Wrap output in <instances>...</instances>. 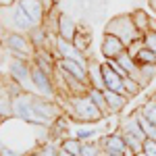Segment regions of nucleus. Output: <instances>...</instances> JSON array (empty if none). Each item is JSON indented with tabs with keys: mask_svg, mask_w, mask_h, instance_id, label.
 <instances>
[{
	"mask_svg": "<svg viewBox=\"0 0 156 156\" xmlns=\"http://www.w3.org/2000/svg\"><path fill=\"white\" fill-rule=\"evenodd\" d=\"M104 34L119 37L127 48L131 46L133 42H137V40L144 37L142 34H140V29L135 27V21H133L131 12H123V15L112 17V19L106 23V27H104Z\"/></svg>",
	"mask_w": 156,
	"mask_h": 156,
	"instance_id": "f257e3e1",
	"label": "nucleus"
},
{
	"mask_svg": "<svg viewBox=\"0 0 156 156\" xmlns=\"http://www.w3.org/2000/svg\"><path fill=\"white\" fill-rule=\"evenodd\" d=\"M69 104L73 108L71 119L77 121V123H98L104 115L100 112V108L92 102V98L87 94H81V96H69Z\"/></svg>",
	"mask_w": 156,
	"mask_h": 156,
	"instance_id": "f03ea898",
	"label": "nucleus"
},
{
	"mask_svg": "<svg viewBox=\"0 0 156 156\" xmlns=\"http://www.w3.org/2000/svg\"><path fill=\"white\" fill-rule=\"evenodd\" d=\"M12 115L19 117V119L27 121V123H34V125H44V127H52L48 121L44 119L42 115H37L34 102H31V92H21L17 96H12Z\"/></svg>",
	"mask_w": 156,
	"mask_h": 156,
	"instance_id": "7ed1b4c3",
	"label": "nucleus"
},
{
	"mask_svg": "<svg viewBox=\"0 0 156 156\" xmlns=\"http://www.w3.org/2000/svg\"><path fill=\"white\" fill-rule=\"evenodd\" d=\"M4 46L9 48V52L12 54V58H21V60H31L36 58V46L31 44V40L25 36V34H17V31H11L4 37Z\"/></svg>",
	"mask_w": 156,
	"mask_h": 156,
	"instance_id": "20e7f679",
	"label": "nucleus"
},
{
	"mask_svg": "<svg viewBox=\"0 0 156 156\" xmlns=\"http://www.w3.org/2000/svg\"><path fill=\"white\" fill-rule=\"evenodd\" d=\"M98 142H100V148H102V156H125V152L129 150V146L125 144V140L119 131L104 135Z\"/></svg>",
	"mask_w": 156,
	"mask_h": 156,
	"instance_id": "39448f33",
	"label": "nucleus"
},
{
	"mask_svg": "<svg viewBox=\"0 0 156 156\" xmlns=\"http://www.w3.org/2000/svg\"><path fill=\"white\" fill-rule=\"evenodd\" d=\"M31 81H34V85H36L37 92H42L46 98L56 96V92H58V90L54 87V79H50L48 75L42 71L34 60H31Z\"/></svg>",
	"mask_w": 156,
	"mask_h": 156,
	"instance_id": "423d86ee",
	"label": "nucleus"
},
{
	"mask_svg": "<svg viewBox=\"0 0 156 156\" xmlns=\"http://www.w3.org/2000/svg\"><path fill=\"white\" fill-rule=\"evenodd\" d=\"M100 52H102V56H104L106 60H117L123 52H127V46L121 42L119 37L104 34V37H102V46H100Z\"/></svg>",
	"mask_w": 156,
	"mask_h": 156,
	"instance_id": "0eeeda50",
	"label": "nucleus"
},
{
	"mask_svg": "<svg viewBox=\"0 0 156 156\" xmlns=\"http://www.w3.org/2000/svg\"><path fill=\"white\" fill-rule=\"evenodd\" d=\"M21 9H23V12L34 21V25L36 27H42L44 25V19H46V9L42 6V2H37V0H15Z\"/></svg>",
	"mask_w": 156,
	"mask_h": 156,
	"instance_id": "6e6552de",
	"label": "nucleus"
},
{
	"mask_svg": "<svg viewBox=\"0 0 156 156\" xmlns=\"http://www.w3.org/2000/svg\"><path fill=\"white\" fill-rule=\"evenodd\" d=\"M9 9H11V12H12V19H11V21H12L15 31H17V34H27V36H29V34L36 29L34 21H31V19L25 15L23 9H21L17 2H12V6H9Z\"/></svg>",
	"mask_w": 156,
	"mask_h": 156,
	"instance_id": "1a4fd4ad",
	"label": "nucleus"
},
{
	"mask_svg": "<svg viewBox=\"0 0 156 156\" xmlns=\"http://www.w3.org/2000/svg\"><path fill=\"white\" fill-rule=\"evenodd\" d=\"M102 75H104L106 90L117 92V94H121V96H127V90H125V85H123V77L110 67V62H102Z\"/></svg>",
	"mask_w": 156,
	"mask_h": 156,
	"instance_id": "9d476101",
	"label": "nucleus"
},
{
	"mask_svg": "<svg viewBox=\"0 0 156 156\" xmlns=\"http://www.w3.org/2000/svg\"><path fill=\"white\" fill-rule=\"evenodd\" d=\"M56 69H62V71L71 73L73 77H77L81 83L90 85V77H87V67H83L81 62H77V60H71V58H62L56 62Z\"/></svg>",
	"mask_w": 156,
	"mask_h": 156,
	"instance_id": "9b49d317",
	"label": "nucleus"
},
{
	"mask_svg": "<svg viewBox=\"0 0 156 156\" xmlns=\"http://www.w3.org/2000/svg\"><path fill=\"white\" fill-rule=\"evenodd\" d=\"M9 73L11 77L17 81V83H27V79H31V65L27 60L21 58H12L11 60V67H9Z\"/></svg>",
	"mask_w": 156,
	"mask_h": 156,
	"instance_id": "f8f14e48",
	"label": "nucleus"
},
{
	"mask_svg": "<svg viewBox=\"0 0 156 156\" xmlns=\"http://www.w3.org/2000/svg\"><path fill=\"white\" fill-rule=\"evenodd\" d=\"M87 77H90V87L104 92L106 83H104V75H102V62L96 58H87Z\"/></svg>",
	"mask_w": 156,
	"mask_h": 156,
	"instance_id": "ddd939ff",
	"label": "nucleus"
},
{
	"mask_svg": "<svg viewBox=\"0 0 156 156\" xmlns=\"http://www.w3.org/2000/svg\"><path fill=\"white\" fill-rule=\"evenodd\" d=\"M71 44L77 52H81V54L87 52V48L92 46V29L85 27V25H77V34H75Z\"/></svg>",
	"mask_w": 156,
	"mask_h": 156,
	"instance_id": "4468645a",
	"label": "nucleus"
},
{
	"mask_svg": "<svg viewBox=\"0 0 156 156\" xmlns=\"http://www.w3.org/2000/svg\"><path fill=\"white\" fill-rule=\"evenodd\" d=\"M77 34V23L73 21L69 15H60V21H58V37L65 40V42H73V37Z\"/></svg>",
	"mask_w": 156,
	"mask_h": 156,
	"instance_id": "2eb2a0df",
	"label": "nucleus"
},
{
	"mask_svg": "<svg viewBox=\"0 0 156 156\" xmlns=\"http://www.w3.org/2000/svg\"><path fill=\"white\" fill-rule=\"evenodd\" d=\"M104 98H106L108 112H110V115H117V112H121V110L125 108V104H127V100H129L127 96H121V94H117V92H110V90H104Z\"/></svg>",
	"mask_w": 156,
	"mask_h": 156,
	"instance_id": "dca6fc26",
	"label": "nucleus"
},
{
	"mask_svg": "<svg viewBox=\"0 0 156 156\" xmlns=\"http://www.w3.org/2000/svg\"><path fill=\"white\" fill-rule=\"evenodd\" d=\"M60 15L62 12H58V6H54L50 12H46V19H44V25H42V29L46 31V36H58Z\"/></svg>",
	"mask_w": 156,
	"mask_h": 156,
	"instance_id": "f3484780",
	"label": "nucleus"
},
{
	"mask_svg": "<svg viewBox=\"0 0 156 156\" xmlns=\"http://www.w3.org/2000/svg\"><path fill=\"white\" fill-rule=\"evenodd\" d=\"M154 77H156V65H140V67H137V71H135V75H133L131 79H135L142 87H146V85L150 83Z\"/></svg>",
	"mask_w": 156,
	"mask_h": 156,
	"instance_id": "a211bd4d",
	"label": "nucleus"
},
{
	"mask_svg": "<svg viewBox=\"0 0 156 156\" xmlns=\"http://www.w3.org/2000/svg\"><path fill=\"white\" fill-rule=\"evenodd\" d=\"M12 115V94L6 87H0V119H11Z\"/></svg>",
	"mask_w": 156,
	"mask_h": 156,
	"instance_id": "6ab92c4d",
	"label": "nucleus"
},
{
	"mask_svg": "<svg viewBox=\"0 0 156 156\" xmlns=\"http://www.w3.org/2000/svg\"><path fill=\"white\" fill-rule=\"evenodd\" d=\"M131 17H133L135 27L140 29V34H142V36H144V34H148V31L154 27V25H152V19H150V15H148L146 11H140V9H137V11L131 12Z\"/></svg>",
	"mask_w": 156,
	"mask_h": 156,
	"instance_id": "aec40b11",
	"label": "nucleus"
},
{
	"mask_svg": "<svg viewBox=\"0 0 156 156\" xmlns=\"http://www.w3.org/2000/svg\"><path fill=\"white\" fill-rule=\"evenodd\" d=\"M117 62H119V67L127 73L129 77H133V75H135V71H137V67H140V65L133 60V56L129 54V52H123L119 58H117Z\"/></svg>",
	"mask_w": 156,
	"mask_h": 156,
	"instance_id": "412c9836",
	"label": "nucleus"
},
{
	"mask_svg": "<svg viewBox=\"0 0 156 156\" xmlns=\"http://www.w3.org/2000/svg\"><path fill=\"white\" fill-rule=\"evenodd\" d=\"M87 96L92 98V102L96 104L98 108H100V112L106 117V115H110L108 112V104H106V98H104V92H100V90H94V87H90V92H87Z\"/></svg>",
	"mask_w": 156,
	"mask_h": 156,
	"instance_id": "4be33fe9",
	"label": "nucleus"
},
{
	"mask_svg": "<svg viewBox=\"0 0 156 156\" xmlns=\"http://www.w3.org/2000/svg\"><path fill=\"white\" fill-rule=\"evenodd\" d=\"M81 146H83L81 140H77V137H69V140L60 142V150H62V152H69L71 156H81Z\"/></svg>",
	"mask_w": 156,
	"mask_h": 156,
	"instance_id": "5701e85b",
	"label": "nucleus"
},
{
	"mask_svg": "<svg viewBox=\"0 0 156 156\" xmlns=\"http://www.w3.org/2000/svg\"><path fill=\"white\" fill-rule=\"evenodd\" d=\"M133 115H135V119H137V123H140L142 131H144L146 135L150 137V140H156V125H154V123H150V121L146 119L140 110H137V112H133Z\"/></svg>",
	"mask_w": 156,
	"mask_h": 156,
	"instance_id": "b1692460",
	"label": "nucleus"
},
{
	"mask_svg": "<svg viewBox=\"0 0 156 156\" xmlns=\"http://www.w3.org/2000/svg\"><path fill=\"white\" fill-rule=\"evenodd\" d=\"M133 60L137 62V65H156V54L152 52V50H148L144 46V48L140 50L135 56H133Z\"/></svg>",
	"mask_w": 156,
	"mask_h": 156,
	"instance_id": "393cba45",
	"label": "nucleus"
},
{
	"mask_svg": "<svg viewBox=\"0 0 156 156\" xmlns=\"http://www.w3.org/2000/svg\"><path fill=\"white\" fill-rule=\"evenodd\" d=\"M140 112H142L150 123H154V125H156V98H150L144 106L140 108Z\"/></svg>",
	"mask_w": 156,
	"mask_h": 156,
	"instance_id": "a878e982",
	"label": "nucleus"
},
{
	"mask_svg": "<svg viewBox=\"0 0 156 156\" xmlns=\"http://www.w3.org/2000/svg\"><path fill=\"white\" fill-rule=\"evenodd\" d=\"M81 156H102L100 142H83V146H81Z\"/></svg>",
	"mask_w": 156,
	"mask_h": 156,
	"instance_id": "bb28decb",
	"label": "nucleus"
},
{
	"mask_svg": "<svg viewBox=\"0 0 156 156\" xmlns=\"http://www.w3.org/2000/svg\"><path fill=\"white\" fill-rule=\"evenodd\" d=\"M119 133H121V131H119ZM121 135H123L125 144L129 146V148H131L135 154H137V152H144V142H140L135 135H131V133H121Z\"/></svg>",
	"mask_w": 156,
	"mask_h": 156,
	"instance_id": "cd10ccee",
	"label": "nucleus"
},
{
	"mask_svg": "<svg viewBox=\"0 0 156 156\" xmlns=\"http://www.w3.org/2000/svg\"><path fill=\"white\" fill-rule=\"evenodd\" d=\"M37 154H42V156H60V146L52 144V142H44V144L37 148Z\"/></svg>",
	"mask_w": 156,
	"mask_h": 156,
	"instance_id": "c85d7f7f",
	"label": "nucleus"
},
{
	"mask_svg": "<svg viewBox=\"0 0 156 156\" xmlns=\"http://www.w3.org/2000/svg\"><path fill=\"white\" fill-rule=\"evenodd\" d=\"M123 85H125V90H127V98H133V96H137V94L142 92V85L137 83L135 79H131V77H125V79H123Z\"/></svg>",
	"mask_w": 156,
	"mask_h": 156,
	"instance_id": "c756f323",
	"label": "nucleus"
},
{
	"mask_svg": "<svg viewBox=\"0 0 156 156\" xmlns=\"http://www.w3.org/2000/svg\"><path fill=\"white\" fill-rule=\"evenodd\" d=\"M144 46L156 54V29H150L148 34H144Z\"/></svg>",
	"mask_w": 156,
	"mask_h": 156,
	"instance_id": "7c9ffc66",
	"label": "nucleus"
},
{
	"mask_svg": "<svg viewBox=\"0 0 156 156\" xmlns=\"http://www.w3.org/2000/svg\"><path fill=\"white\" fill-rule=\"evenodd\" d=\"M144 152H146V156H156V140H146L144 142Z\"/></svg>",
	"mask_w": 156,
	"mask_h": 156,
	"instance_id": "2f4dec72",
	"label": "nucleus"
},
{
	"mask_svg": "<svg viewBox=\"0 0 156 156\" xmlns=\"http://www.w3.org/2000/svg\"><path fill=\"white\" fill-rule=\"evenodd\" d=\"M92 135H96V131H90V129H79L77 131V140H81V142H90V137Z\"/></svg>",
	"mask_w": 156,
	"mask_h": 156,
	"instance_id": "473e14b6",
	"label": "nucleus"
},
{
	"mask_svg": "<svg viewBox=\"0 0 156 156\" xmlns=\"http://www.w3.org/2000/svg\"><path fill=\"white\" fill-rule=\"evenodd\" d=\"M0 156H23V152H17V150H11L6 146H0Z\"/></svg>",
	"mask_w": 156,
	"mask_h": 156,
	"instance_id": "72a5a7b5",
	"label": "nucleus"
},
{
	"mask_svg": "<svg viewBox=\"0 0 156 156\" xmlns=\"http://www.w3.org/2000/svg\"><path fill=\"white\" fill-rule=\"evenodd\" d=\"M37 2H42V6L46 9V12H50L54 6H56V2H54V0H37Z\"/></svg>",
	"mask_w": 156,
	"mask_h": 156,
	"instance_id": "f704fd0d",
	"label": "nucleus"
},
{
	"mask_svg": "<svg viewBox=\"0 0 156 156\" xmlns=\"http://www.w3.org/2000/svg\"><path fill=\"white\" fill-rule=\"evenodd\" d=\"M148 4H150V6H152V11L156 12V0H148Z\"/></svg>",
	"mask_w": 156,
	"mask_h": 156,
	"instance_id": "c9c22d12",
	"label": "nucleus"
},
{
	"mask_svg": "<svg viewBox=\"0 0 156 156\" xmlns=\"http://www.w3.org/2000/svg\"><path fill=\"white\" fill-rule=\"evenodd\" d=\"M135 156H146V152H137V154H135Z\"/></svg>",
	"mask_w": 156,
	"mask_h": 156,
	"instance_id": "e433bc0d",
	"label": "nucleus"
},
{
	"mask_svg": "<svg viewBox=\"0 0 156 156\" xmlns=\"http://www.w3.org/2000/svg\"><path fill=\"white\" fill-rule=\"evenodd\" d=\"M29 156H42V154H37V152H34V154H29Z\"/></svg>",
	"mask_w": 156,
	"mask_h": 156,
	"instance_id": "4c0bfd02",
	"label": "nucleus"
},
{
	"mask_svg": "<svg viewBox=\"0 0 156 156\" xmlns=\"http://www.w3.org/2000/svg\"><path fill=\"white\" fill-rule=\"evenodd\" d=\"M54 2H58V0H54Z\"/></svg>",
	"mask_w": 156,
	"mask_h": 156,
	"instance_id": "58836bf2",
	"label": "nucleus"
},
{
	"mask_svg": "<svg viewBox=\"0 0 156 156\" xmlns=\"http://www.w3.org/2000/svg\"><path fill=\"white\" fill-rule=\"evenodd\" d=\"M154 98H156V94H154Z\"/></svg>",
	"mask_w": 156,
	"mask_h": 156,
	"instance_id": "ea45409f",
	"label": "nucleus"
},
{
	"mask_svg": "<svg viewBox=\"0 0 156 156\" xmlns=\"http://www.w3.org/2000/svg\"><path fill=\"white\" fill-rule=\"evenodd\" d=\"M154 29H156V27H154Z\"/></svg>",
	"mask_w": 156,
	"mask_h": 156,
	"instance_id": "a19ab883",
	"label": "nucleus"
}]
</instances>
